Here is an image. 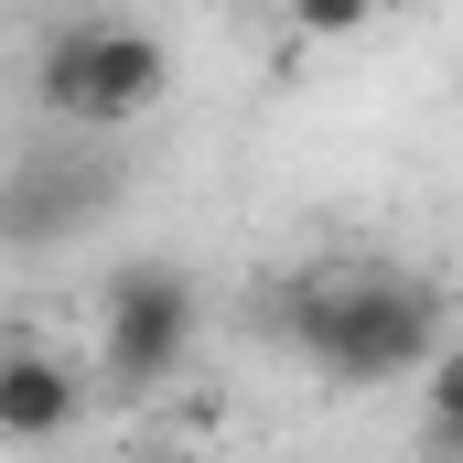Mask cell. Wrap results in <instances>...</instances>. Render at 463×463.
I'll return each mask as SVG.
<instances>
[{
  "label": "cell",
  "mask_w": 463,
  "mask_h": 463,
  "mask_svg": "<svg viewBox=\"0 0 463 463\" xmlns=\"http://www.w3.org/2000/svg\"><path fill=\"white\" fill-rule=\"evenodd\" d=\"M184 345H194V280L173 259H129L98 302V377L118 399H151V388H173Z\"/></svg>",
  "instance_id": "3"
},
{
  "label": "cell",
  "mask_w": 463,
  "mask_h": 463,
  "mask_svg": "<svg viewBox=\"0 0 463 463\" xmlns=\"http://www.w3.org/2000/svg\"><path fill=\"white\" fill-rule=\"evenodd\" d=\"M162 87H173V54H162L151 22H98V11H76V22H54L43 54H33V109L54 118V129H118V118L151 109Z\"/></svg>",
  "instance_id": "2"
},
{
  "label": "cell",
  "mask_w": 463,
  "mask_h": 463,
  "mask_svg": "<svg viewBox=\"0 0 463 463\" xmlns=\"http://www.w3.org/2000/svg\"><path fill=\"white\" fill-rule=\"evenodd\" d=\"M442 291L420 269H377V259H345V269H302L280 280L269 302V335L302 345L335 388H399L442 355Z\"/></svg>",
  "instance_id": "1"
},
{
  "label": "cell",
  "mask_w": 463,
  "mask_h": 463,
  "mask_svg": "<svg viewBox=\"0 0 463 463\" xmlns=\"http://www.w3.org/2000/svg\"><path fill=\"white\" fill-rule=\"evenodd\" d=\"M109 194H118L109 162H87V151H33V162L0 173V248H65V237L98 227Z\"/></svg>",
  "instance_id": "4"
},
{
  "label": "cell",
  "mask_w": 463,
  "mask_h": 463,
  "mask_svg": "<svg viewBox=\"0 0 463 463\" xmlns=\"http://www.w3.org/2000/svg\"><path fill=\"white\" fill-rule=\"evenodd\" d=\"M377 22V0H291V33H313V43H345Z\"/></svg>",
  "instance_id": "6"
},
{
  "label": "cell",
  "mask_w": 463,
  "mask_h": 463,
  "mask_svg": "<svg viewBox=\"0 0 463 463\" xmlns=\"http://www.w3.org/2000/svg\"><path fill=\"white\" fill-rule=\"evenodd\" d=\"M87 420V377L54 345H0V442H65Z\"/></svg>",
  "instance_id": "5"
}]
</instances>
